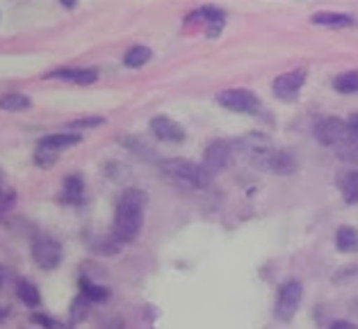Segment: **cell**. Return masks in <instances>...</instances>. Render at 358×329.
Returning <instances> with one entry per match:
<instances>
[{"label":"cell","mask_w":358,"mask_h":329,"mask_svg":"<svg viewBox=\"0 0 358 329\" xmlns=\"http://www.w3.org/2000/svg\"><path fill=\"white\" fill-rule=\"evenodd\" d=\"M240 151L256 167L272 174H292L296 172V158L287 149H278L265 135H247L238 142Z\"/></svg>","instance_id":"1"},{"label":"cell","mask_w":358,"mask_h":329,"mask_svg":"<svg viewBox=\"0 0 358 329\" xmlns=\"http://www.w3.org/2000/svg\"><path fill=\"white\" fill-rule=\"evenodd\" d=\"M148 197L144 190L128 188L119 197L117 211H115V224H112V238L117 242H130L139 236L144 224V211H146Z\"/></svg>","instance_id":"2"},{"label":"cell","mask_w":358,"mask_h":329,"mask_svg":"<svg viewBox=\"0 0 358 329\" xmlns=\"http://www.w3.org/2000/svg\"><path fill=\"white\" fill-rule=\"evenodd\" d=\"M160 172L169 181L178 186H185L192 190H203L210 186L213 176L208 174L203 164H199L194 160H187V158H167L160 162Z\"/></svg>","instance_id":"3"},{"label":"cell","mask_w":358,"mask_h":329,"mask_svg":"<svg viewBox=\"0 0 358 329\" xmlns=\"http://www.w3.org/2000/svg\"><path fill=\"white\" fill-rule=\"evenodd\" d=\"M301 300H303L301 281H296V279L285 281L281 288H278L276 304H274V318L281 320V323H290L301 307Z\"/></svg>","instance_id":"4"},{"label":"cell","mask_w":358,"mask_h":329,"mask_svg":"<svg viewBox=\"0 0 358 329\" xmlns=\"http://www.w3.org/2000/svg\"><path fill=\"white\" fill-rule=\"evenodd\" d=\"M217 103L222 108L231 110V112H238V115H258L263 103L260 99L253 94L251 90H244V88H235V90H224L217 94Z\"/></svg>","instance_id":"5"},{"label":"cell","mask_w":358,"mask_h":329,"mask_svg":"<svg viewBox=\"0 0 358 329\" xmlns=\"http://www.w3.org/2000/svg\"><path fill=\"white\" fill-rule=\"evenodd\" d=\"M306 83V69H294V71H287L274 78L272 83V92L278 101L283 103H294L299 99V92Z\"/></svg>","instance_id":"6"},{"label":"cell","mask_w":358,"mask_h":329,"mask_svg":"<svg viewBox=\"0 0 358 329\" xmlns=\"http://www.w3.org/2000/svg\"><path fill=\"white\" fill-rule=\"evenodd\" d=\"M315 137L324 144V146H338V151L349 142V128L347 121L338 119V117H327L322 119L315 126Z\"/></svg>","instance_id":"7"},{"label":"cell","mask_w":358,"mask_h":329,"mask_svg":"<svg viewBox=\"0 0 358 329\" xmlns=\"http://www.w3.org/2000/svg\"><path fill=\"white\" fill-rule=\"evenodd\" d=\"M32 258L41 270H55L62 261V245L53 238H37L32 242Z\"/></svg>","instance_id":"8"},{"label":"cell","mask_w":358,"mask_h":329,"mask_svg":"<svg viewBox=\"0 0 358 329\" xmlns=\"http://www.w3.org/2000/svg\"><path fill=\"white\" fill-rule=\"evenodd\" d=\"M233 158V144L229 140H215L208 144L206 149V155H203V167L210 176L220 174L226 167H229V162Z\"/></svg>","instance_id":"9"},{"label":"cell","mask_w":358,"mask_h":329,"mask_svg":"<svg viewBox=\"0 0 358 329\" xmlns=\"http://www.w3.org/2000/svg\"><path fill=\"white\" fill-rule=\"evenodd\" d=\"M148 128H151V133L158 137L160 142H167V144H180L187 137L185 128L171 117H153Z\"/></svg>","instance_id":"10"},{"label":"cell","mask_w":358,"mask_h":329,"mask_svg":"<svg viewBox=\"0 0 358 329\" xmlns=\"http://www.w3.org/2000/svg\"><path fill=\"white\" fill-rule=\"evenodd\" d=\"M187 21H201L206 25V34L210 39H215L217 34L224 30V23H226V14L224 10H217V7H201V10L192 12L187 16Z\"/></svg>","instance_id":"11"},{"label":"cell","mask_w":358,"mask_h":329,"mask_svg":"<svg viewBox=\"0 0 358 329\" xmlns=\"http://www.w3.org/2000/svg\"><path fill=\"white\" fill-rule=\"evenodd\" d=\"M80 142H83V135L62 131V133H53V135H46V137H43V140L39 142V149L50 151V153H59V151L71 149V146L80 144Z\"/></svg>","instance_id":"12"},{"label":"cell","mask_w":358,"mask_h":329,"mask_svg":"<svg viewBox=\"0 0 358 329\" xmlns=\"http://www.w3.org/2000/svg\"><path fill=\"white\" fill-rule=\"evenodd\" d=\"M43 78H57V80H66L76 85H92L99 78V71L96 69H57V71H50Z\"/></svg>","instance_id":"13"},{"label":"cell","mask_w":358,"mask_h":329,"mask_svg":"<svg viewBox=\"0 0 358 329\" xmlns=\"http://www.w3.org/2000/svg\"><path fill=\"white\" fill-rule=\"evenodd\" d=\"M313 25H322V28H352L356 25V19L352 14L343 12H317L310 16Z\"/></svg>","instance_id":"14"},{"label":"cell","mask_w":358,"mask_h":329,"mask_svg":"<svg viewBox=\"0 0 358 329\" xmlns=\"http://www.w3.org/2000/svg\"><path fill=\"white\" fill-rule=\"evenodd\" d=\"M336 249L343 254H356L358 252V229L356 227H340L336 231Z\"/></svg>","instance_id":"15"},{"label":"cell","mask_w":358,"mask_h":329,"mask_svg":"<svg viewBox=\"0 0 358 329\" xmlns=\"http://www.w3.org/2000/svg\"><path fill=\"white\" fill-rule=\"evenodd\" d=\"M85 195V181L83 176H78V174H71V176H66L64 178V183H62V199L66 204H78L83 199Z\"/></svg>","instance_id":"16"},{"label":"cell","mask_w":358,"mask_h":329,"mask_svg":"<svg viewBox=\"0 0 358 329\" xmlns=\"http://www.w3.org/2000/svg\"><path fill=\"white\" fill-rule=\"evenodd\" d=\"M151 57H153V50L148 48V46H133V48L126 50L124 66H128V69H142L144 64L151 62Z\"/></svg>","instance_id":"17"},{"label":"cell","mask_w":358,"mask_h":329,"mask_svg":"<svg viewBox=\"0 0 358 329\" xmlns=\"http://www.w3.org/2000/svg\"><path fill=\"white\" fill-rule=\"evenodd\" d=\"M340 192H343L345 204L349 206L358 204V169L347 172V174L340 178Z\"/></svg>","instance_id":"18"},{"label":"cell","mask_w":358,"mask_h":329,"mask_svg":"<svg viewBox=\"0 0 358 329\" xmlns=\"http://www.w3.org/2000/svg\"><path fill=\"white\" fill-rule=\"evenodd\" d=\"M16 295H19V300L23 302L25 307H30V309L41 304L39 288L32 281H28V279H21L19 284H16Z\"/></svg>","instance_id":"19"},{"label":"cell","mask_w":358,"mask_h":329,"mask_svg":"<svg viewBox=\"0 0 358 329\" xmlns=\"http://www.w3.org/2000/svg\"><path fill=\"white\" fill-rule=\"evenodd\" d=\"M30 106H32L30 97H25L21 92H7L0 97V110H5V112H21Z\"/></svg>","instance_id":"20"},{"label":"cell","mask_w":358,"mask_h":329,"mask_svg":"<svg viewBox=\"0 0 358 329\" xmlns=\"http://www.w3.org/2000/svg\"><path fill=\"white\" fill-rule=\"evenodd\" d=\"M334 90L340 94H358V71H345L336 76Z\"/></svg>","instance_id":"21"},{"label":"cell","mask_w":358,"mask_h":329,"mask_svg":"<svg viewBox=\"0 0 358 329\" xmlns=\"http://www.w3.org/2000/svg\"><path fill=\"white\" fill-rule=\"evenodd\" d=\"M80 286H83V298L90 302H106L110 298V288H106V286H96L90 281H80Z\"/></svg>","instance_id":"22"},{"label":"cell","mask_w":358,"mask_h":329,"mask_svg":"<svg viewBox=\"0 0 358 329\" xmlns=\"http://www.w3.org/2000/svg\"><path fill=\"white\" fill-rule=\"evenodd\" d=\"M103 124H106V119L103 117H83V119L69 121L64 128L66 131H80V128H96V126H103Z\"/></svg>","instance_id":"23"},{"label":"cell","mask_w":358,"mask_h":329,"mask_svg":"<svg viewBox=\"0 0 358 329\" xmlns=\"http://www.w3.org/2000/svg\"><path fill=\"white\" fill-rule=\"evenodd\" d=\"M32 320H34V323H37V325H41L43 329H62V325H59L57 320H53V318H50V316H43V314H34V316H32Z\"/></svg>","instance_id":"24"},{"label":"cell","mask_w":358,"mask_h":329,"mask_svg":"<svg viewBox=\"0 0 358 329\" xmlns=\"http://www.w3.org/2000/svg\"><path fill=\"white\" fill-rule=\"evenodd\" d=\"M347 128H349V140L358 146V112L347 119Z\"/></svg>","instance_id":"25"},{"label":"cell","mask_w":358,"mask_h":329,"mask_svg":"<svg viewBox=\"0 0 358 329\" xmlns=\"http://www.w3.org/2000/svg\"><path fill=\"white\" fill-rule=\"evenodd\" d=\"M329 329H358V325L349 323V320H336V323H331Z\"/></svg>","instance_id":"26"},{"label":"cell","mask_w":358,"mask_h":329,"mask_svg":"<svg viewBox=\"0 0 358 329\" xmlns=\"http://www.w3.org/2000/svg\"><path fill=\"white\" fill-rule=\"evenodd\" d=\"M7 316H10V311H7L5 307H0V323H5Z\"/></svg>","instance_id":"27"},{"label":"cell","mask_w":358,"mask_h":329,"mask_svg":"<svg viewBox=\"0 0 358 329\" xmlns=\"http://www.w3.org/2000/svg\"><path fill=\"white\" fill-rule=\"evenodd\" d=\"M5 279H7V272H5V267H3V265H0V286H3V284H5Z\"/></svg>","instance_id":"28"},{"label":"cell","mask_w":358,"mask_h":329,"mask_svg":"<svg viewBox=\"0 0 358 329\" xmlns=\"http://www.w3.org/2000/svg\"><path fill=\"white\" fill-rule=\"evenodd\" d=\"M0 204H3V195H0Z\"/></svg>","instance_id":"29"}]
</instances>
